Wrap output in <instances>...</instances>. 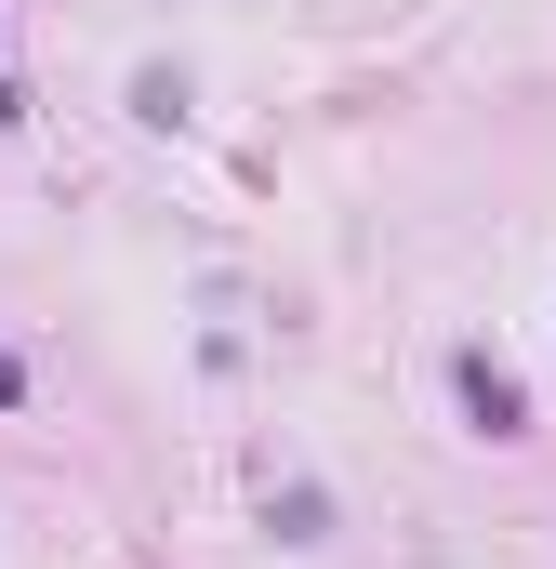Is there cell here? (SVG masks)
<instances>
[{"label":"cell","instance_id":"cell-1","mask_svg":"<svg viewBox=\"0 0 556 569\" xmlns=\"http://www.w3.org/2000/svg\"><path fill=\"white\" fill-rule=\"evenodd\" d=\"M450 385H464V425H477V437H530V398H517L490 358H450Z\"/></svg>","mask_w":556,"mask_h":569},{"label":"cell","instance_id":"cell-2","mask_svg":"<svg viewBox=\"0 0 556 569\" xmlns=\"http://www.w3.org/2000/svg\"><path fill=\"white\" fill-rule=\"evenodd\" d=\"M0 398H27V371H13V358H0Z\"/></svg>","mask_w":556,"mask_h":569}]
</instances>
